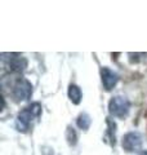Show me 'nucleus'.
<instances>
[{
	"instance_id": "39448f33",
	"label": "nucleus",
	"mask_w": 147,
	"mask_h": 155,
	"mask_svg": "<svg viewBox=\"0 0 147 155\" xmlns=\"http://www.w3.org/2000/svg\"><path fill=\"white\" fill-rule=\"evenodd\" d=\"M101 80L102 85L106 91L114 89L117 81H119V75L116 74L114 70H111L110 67H102L101 69Z\"/></svg>"
},
{
	"instance_id": "20e7f679",
	"label": "nucleus",
	"mask_w": 147,
	"mask_h": 155,
	"mask_svg": "<svg viewBox=\"0 0 147 155\" xmlns=\"http://www.w3.org/2000/svg\"><path fill=\"white\" fill-rule=\"evenodd\" d=\"M122 149L129 153H138L142 149V136L138 132H128L122 137Z\"/></svg>"
},
{
	"instance_id": "f257e3e1",
	"label": "nucleus",
	"mask_w": 147,
	"mask_h": 155,
	"mask_svg": "<svg viewBox=\"0 0 147 155\" xmlns=\"http://www.w3.org/2000/svg\"><path fill=\"white\" fill-rule=\"evenodd\" d=\"M40 114H41V105L39 102H32L30 106H27L22 111H19L17 115V120H16L17 130H19L22 133L27 132L32 120L39 118Z\"/></svg>"
},
{
	"instance_id": "1a4fd4ad",
	"label": "nucleus",
	"mask_w": 147,
	"mask_h": 155,
	"mask_svg": "<svg viewBox=\"0 0 147 155\" xmlns=\"http://www.w3.org/2000/svg\"><path fill=\"white\" fill-rule=\"evenodd\" d=\"M66 140L70 146H75L76 142H77V134L75 132V129L72 127H67L66 129Z\"/></svg>"
},
{
	"instance_id": "0eeeda50",
	"label": "nucleus",
	"mask_w": 147,
	"mask_h": 155,
	"mask_svg": "<svg viewBox=\"0 0 147 155\" xmlns=\"http://www.w3.org/2000/svg\"><path fill=\"white\" fill-rule=\"evenodd\" d=\"M68 98H70V101L74 104V105H79L81 102V98H83V92L80 89L79 85L76 84H71L70 87H68Z\"/></svg>"
},
{
	"instance_id": "6e6552de",
	"label": "nucleus",
	"mask_w": 147,
	"mask_h": 155,
	"mask_svg": "<svg viewBox=\"0 0 147 155\" xmlns=\"http://www.w3.org/2000/svg\"><path fill=\"white\" fill-rule=\"evenodd\" d=\"M76 124H77V127H79L80 129L88 130L89 127H90V124H92V118L87 113H81L79 116H77Z\"/></svg>"
},
{
	"instance_id": "7ed1b4c3",
	"label": "nucleus",
	"mask_w": 147,
	"mask_h": 155,
	"mask_svg": "<svg viewBox=\"0 0 147 155\" xmlns=\"http://www.w3.org/2000/svg\"><path fill=\"white\" fill-rule=\"evenodd\" d=\"M32 94V84L24 78H18L12 85V96L17 102L27 101Z\"/></svg>"
},
{
	"instance_id": "9d476101",
	"label": "nucleus",
	"mask_w": 147,
	"mask_h": 155,
	"mask_svg": "<svg viewBox=\"0 0 147 155\" xmlns=\"http://www.w3.org/2000/svg\"><path fill=\"white\" fill-rule=\"evenodd\" d=\"M107 125H109V129H107V134L111 137L112 142L115 145V133H116V124L115 122H112L111 119H107Z\"/></svg>"
},
{
	"instance_id": "f03ea898",
	"label": "nucleus",
	"mask_w": 147,
	"mask_h": 155,
	"mask_svg": "<svg viewBox=\"0 0 147 155\" xmlns=\"http://www.w3.org/2000/svg\"><path fill=\"white\" fill-rule=\"evenodd\" d=\"M130 110V102L125 96H114L109 102V113L114 118L124 119L128 116Z\"/></svg>"
},
{
	"instance_id": "423d86ee",
	"label": "nucleus",
	"mask_w": 147,
	"mask_h": 155,
	"mask_svg": "<svg viewBox=\"0 0 147 155\" xmlns=\"http://www.w3.org/2000/svg\"><path fill=\"white\" fill-rule=\"evenodd\" d=\"M27 58L19 54H11L7 61V66L9 67V70L14 72H23L27 69Z\"/></svg>"
}]
</instances>
